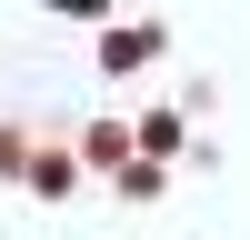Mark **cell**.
<instances>
[{
	"label": "cell",
	"mask_w": 250,
	"mask_h": 240,
	"mask_svg": "<svg viewBox=\"0 0 250 240\" xmlns=\"http://www.w3.org/2000/svg\"><path fill=\"white\" fill-rule=\"evenodd\" d=\"M160 50V30H110V50H100V60H110V70H130V60H150Z\"/></svg>",
	"instance_id": "obj_1"
}]
</instances>
